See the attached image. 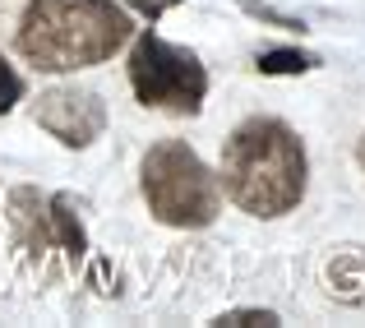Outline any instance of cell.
I'll use <instances>...</instances> for the list:
<instances>
[{"label":"cell","instance_id":"obj_1","mask_svg":"<svg viewBox=\"0 0 365 328\" xmlns=\"http://www.w3.org/2000/svg\"><path fill=\"white\" fill-rule=\"evenodd\" d=\"M222 180L227 199L250 217H287L301 208L310 185V158L301 134L277 116H250L222 143Z\"/></svg>","mask_w":365,"mask_h":328},{"label":"cell","instance_id":"obj_2","mask_svg":"<svg viewBox=\"0 0 365 328\" xmlns=\"http://www.w3.org/2000/svg\"><path fill=\"white\" fill-rule=\"evenodd\" d=\"M134 33L116 0H28L19 14V56L42 74H74L111 61Z\"/></svg>","mask_w":365,"mask_h":328},{"label":"cell","instance_id":"obj_3","mask_svg":"<svg viewBox=\"0 0 365 328\" xmlns=\"http://www.w3.org/2000/svg\"><path fill=\"white\" fill-rule=\"evenodd\" d=\"M139 190L148 213L162 227L199 231L213 227L222 213V180L208 171V162L185 139H158L148 143L139 162Z\"/></svg>","mask_w":365,"mask_h":328},{"label":"cell","instance_id":"obj_4","mask_svg":"<svg viewBox=\"0 0 365 328\" xmlns=\"http://www.w3.org/2000/svg\"><path fill=\"white\" fill-rule=\"evenodd\" d=\"M130 88L148 111L199 116L208 98V70L190 46H176L153 28H143L130 46Z\"/></svg>","mask_w":365,"mask_h":328},{"label":"cell","instance_id":"obj_5","mask_svg":"<svg viewBox=\"0 0 365 328\" xmlns=\"http://www.w3.org/2000/svg\"><path fill=\"white\" fill-rule=\"evenodd\" d=\"M9 227H14V250L24 259H51L65 255L83 259L88 250V236H83V222L74 213V199L70 195H51V190H33V185H19L9 195Z\"/></svg>","mask_w":365,"mask_h":328},{"label":"cell","instance_id":"obj_6","mask_svg":"<svg viewBox=\"0 0 365 328\" xmlns=\"http://www.w3.org/2000/svg\"><path fill=\"white\" fill-rule=\"evenodd\" d=\"M33 121L65 148H88L107 130V102L93 88H51L33 107Z\"/></svg>","mask_w":365,"mask_h":328},{"label":"cell","instance_id":"obj_7","mask_svg":"<svg viewBox=\"0 0 365 328\" xmlns=\"http://www.w3.org/2000/svg\"><path fill=\"white\" fill-rule=\"evenodd\" d=\"M255 70L259 74H310V70H319V56H310V51H264L255 61Z\"/></svg>","mask_w":365,"mask_h":328},{"label":"cell","instance_id":"obj_8","mask_svg":"<svg viewBox=\"0 0 365 328\" xmlns=\"http://www.w3.org/2000/svg\"><path fill=\"white\" fill-rule=\"evenodd\" d=\"M19 98H24V79H19V70L5 61V51H0V116L14 111Z\"/></svg>","mask_w":365,"mask_h":328},{"label":"cell","instance_id":"obj_9","mask_svg":"<svg viewBox=\"0 0 365 328\" xmlns=\"http://www.w3.org/2000/svg\"><path fill=\"white\" fill-rule=\"evenodd\" d=\"M241 9H245V14H255V19H264V24H277V28H287V33H305V19L277 14L273 5H259V0H241Z\"/></svg>","mask_w":365,"mask_h":328},{"label":"cell","instance_id":"obj_10","mask_svg":"<svg viewBox=\"0 0 365 328\" xmlns=\"http://www.w3.org/2000/svg\"><path fill=\"white\" fill-rule=\"evenodd\" d=\"M213 324H282L273 310H227V314H217Z\"/></svg>","mask_w":365,"mask_h":328},{"label":"cell","instance_id":"obj_11","mask_svg":"<svg viewBox=\"0 0 365 328\" xmlns=\"http://www.w3.org/2000/svg\"><path fill=\"white\" fill-rule=\"evenodd\" d=\"M130 5H134V9H143V14H148V19H158V14H162V9H171V5H180V0H130Z\"/></svg>","mask_w":365,"mask_h":328},{"label":"cell","instance_id":"obj_12","mask_svg":"<svg viewBox=\"0 0 365 328\" xmlns=\"http://www.w3.org/2000/svg\"><path fill=\"white\" fill-rule=\"evenodd\" d=\"M356 158H361V167H365V134H361V148H356Z\"/></svg>","mask_w":365,"mask_h":328}]
</instances>
